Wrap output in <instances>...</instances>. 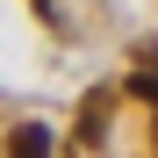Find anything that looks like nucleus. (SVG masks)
<instances>
[{
  "label": "nucleus",
  "mask_w": 158,
  "mask_h": 158,
  "mask_svg": "<svg viewBox=\"0 0 158 158\" xmlns=\"http://www.w3.org/2000/svg\"><path fill=\"white\" fill-rule=\"evenodd\" d=\"M7 158H50V129L43 122H22L15 137H7Z\"/></svg>",
  "instance_id": "1"
},
{
  "label": "nucleus",
  "mask_w": 158,
  "mask_h": 158,
  "mask_svg": "<svg viewBox=\"0 0 158 158\" xmlns=\"http://www.w3.org/2000/svg\"><path fill=\"white\" fill-rule=\"evenodd\" d=\"M129 94H137V101H151V108H158V72H137V79H129Z\"/></svg>",
  "instance_id": "2"
}]
</instances>
